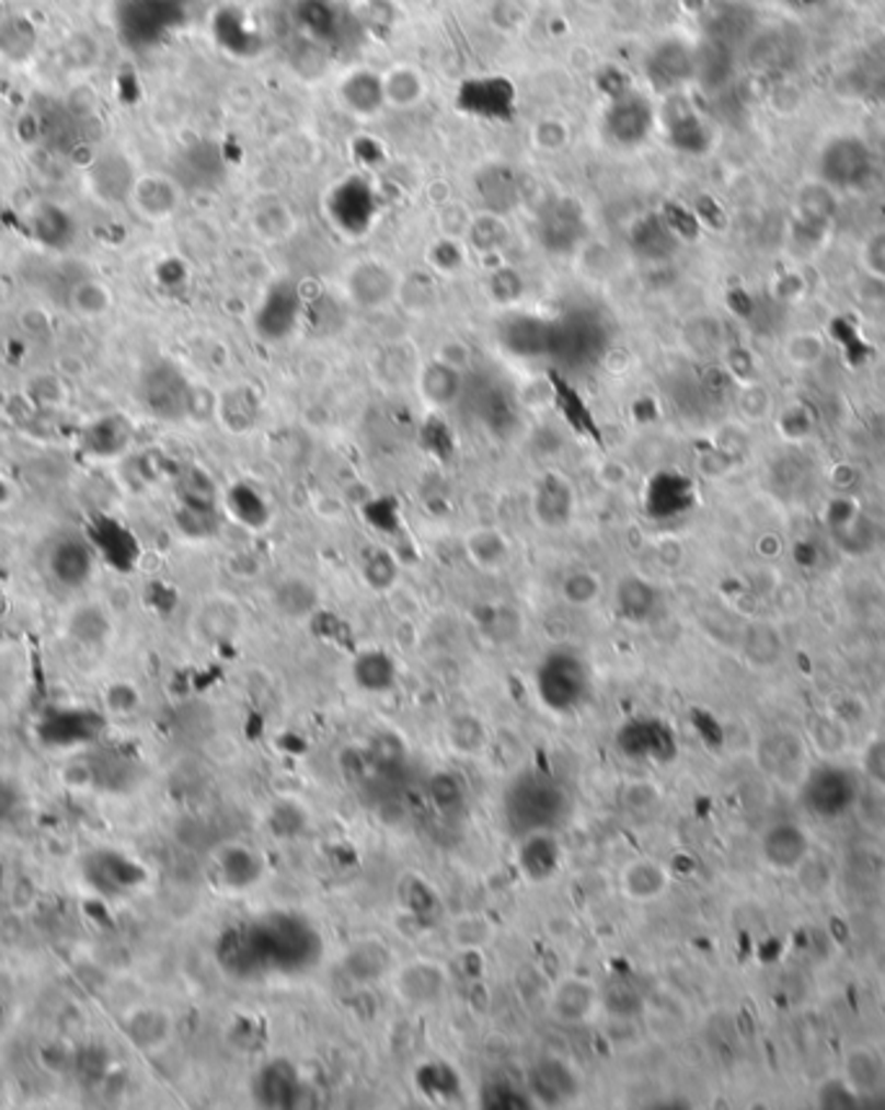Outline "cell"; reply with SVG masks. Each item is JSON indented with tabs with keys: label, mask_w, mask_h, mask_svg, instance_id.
I'll return each instance as SVG.
<instances>
[{
	"label": "cell",
	"mask_w": 885,
	"mask_h": 1110,
	"mask_svg": "<svg viewBox=\"0 0 885 1110\" xmlns=\"http://www.w3.org/2000/svg\"><path fill=\"white\" fill-rule=\"evenodd\" d=\"M195 394V383L187 379V373L176 362H151L140 373L138 402L146 409V415L159 419V423H184L192 415Z\"/></svg>",
	"instance_id": "6da1fadb"
},
{
	"label": "cell",
	"mask_w": 885,
	"mask_h": 1110,
	"mask_svg": "<svg viewBox=\"0 0 885 1110\" xmlns=\"http://www.w3.org/2000/svg\"><path fill=\"white\" fill-rule=\"evenodd\" d=\"M873 151L860 135H834L818 153V182L831 192H858L873 176Z\"/></svg>",
	"instance_id": "7a4b0ae2"
},
{
	"label": "cell",
	"mask_w": 885,
	"mask_h": 1110,
	"mask_svg": "<svg viewBox=\"0 0 885 1110\" xmlns=\"http://www.w3.org/2000/svg\"><path fill=\"white\" fill-rule=\"evenodd\" d=\"M404 277L396 273L389 262L366 256L353 262L345 273V296L347 301L360 311H381L391 305L402 293Z\"/></svg>",
	"instance_id": "3957f363"
},
{
	"label": "cell",
	"mask_w": 885,
	"mask_h": 1110,
	"mask_svg": "<svg viewBox=\"0 0 885 1110\" xmlns=\"http://www.w3.org/2000/svg\"><path fill=\"white\" fill-rule=\"evenodd\" d=\"M588 668L573 652H552L537 673L541 702L556 712H567L581 704L588 692Z\"/></svg>",
	"instance_id": "277c9868"
},
{
	"label": "cell",
	"mask_w": 885,
	"mask_h": 1110,
	"mask_svg": "<svg viewBox=\"0 0 885 1110\" xmlns=\"http://www.w3.org/2000/svg\"><path fill=\"white\" fill-rule=\"evenodd\" d=\"M96 565L94 544L76 533L57 536L47 552V573L57 586L78 590L91 580Z\"/></svg>",
	"instance_id": "5b68a950"
},
{
	"label": "cell",
	"mask_w": 885,
	"mask_h": 1110,
	"mask_svg": "<svg viewBox=\"0 0 885 1110\" xmlns=\"http://www.w3.org/2000/svg\"><path fill=\"white\" fill-rule=\"evenodd\" d=\"M135 182H138V171H135L133 161L119 151L99 153L85 169L89 192L104 205L130 203Z\"/></svg>",
	"instance_id": "8992f818"
},
{
	"label": "cell",
	"mask_w": 885,
	"mask_h": 1110,
	"mask_svg": "<svg viewBox=\"0 0 885 1110\" xmlns=\"http://www.w3.org/2000/svg\"><path fill=\"white\" fill-rule=\"evenodd\" d=\"M182 199L184 187L174 174L151 171V174H138V182H135L127 205H133V210L142 220H148V223H163V220L174 218L180 212Z\"/></svg>",
	"instance_id": "52a82bcc"
},
{
	"label": "cell",
	"mask_w": 885,
	"mask_h": 1110,
	"mask_svg": "<svg viewBox=\"0 0 885 1110\" xmlns=\"http://www.w3.org/2000/svg\"><path fill=\"white\" fill-rule=\"evenodd\" d=\"M531 516L541 529L562 531L575 518L573 484L560 474H544L531 487Z\"/></svg>",
	"instance_id": "ba28073f"
},
{
	"label": "cell",
	"mask_w": 885,
	"mask_h": 1110,
	"mask_svg": "<svg viewBox=\"0 0 885 1110\" xmlns=\"http://www.w3.org/2000/svg\"><path fill=\"white\" fill-rule=\"evenodd\" d=\"M83 878L99 893L117 895L138 886V880H142V870L119 852L96 849L83 859Z\"/></svg>",
	"instance_id": "9c48e42d"
},
{
	"label": "cell",
	"mask_w": 885,
	"mask_h": 1110,
	"mask_svg": "<svg viewBox=\"0 0 885 1110\" xmlns=\"http://www.w3.org/2000/svg\"><path fill=\"white\" fill-rule=\"evenodd\" d=\"M417 396L430 409H448L463 394V370L435 355L417 370Z\"/></svg>",
	"instance_id": "30bf717a"
},
{
	"label": "cell",
	"mask_w": 885,
	"mask_h": 1110,
	"mask_svg": "<svg viewBox=\"0 0 885 1110\" xmlns=\"http://www.w3.org/2000/svg\"><path fill=\"white\" fill-rule=\"evenodd\" d=\"M298 319H301V298H298L296 288L290 285H277L264 298L260 311H256L254 326L260 332L262 339H285L288 334L296 329Z\"/></svg>",
	"instance_id": "8fae6325"
},
{
	"label": "cell",
	"mask_w": 885,
	"mask_h": 1110,
	"mask_svg": "<svg viewBox=\"0 0 885 1110\" xmlns=\"http://www.w3.org/2000/svg\"><path fill=\"white\" fill-rule=\"evenodd\" d=\"M133 443V425L123 415H104L89 423L78 436V446L94 459H117Z\"/></svg>",
	"instance_id": "7c38bea8"
},
{
	"label": "cell",
	"mask_w": 885,
	"mask_h": 1110,
	"mask_svg": "<svg viewBox=\"0 0 885 1110\" xmlns=\"http://www.w3.org/2000/svg\"><path fill=\"white\" fill-rule=\"evenodd\" d=\"M104 730V717L94 709H62L42 722V738L53 745L91 743Z\"/></svg>",
	"instance_id": "4fadbf2b"
},
{
	"label": "cell",
	"mask_w": 885,
	"mask_h": 1110,
	"mask_svg": "<svg viewBox=\"0 0 885 1110\" xmlns=\"http://www.w3.org/2000/svg\"><path fill=\"white\" fill-rule=\"evenodd\" d=\"M763 857L777 870H797L808 859L811 842L795 823H777L763 834Z\"/></svg>",
	"instance_id": "5bb4252c"
},
{
	"label": "cell",
	"mask_w": 885,
	"mask_h": 1110,
	"mask_svg": "<svg viewBox=\"0 0 885 1110\" xmlns=\"http://www.w3.org/2000/svg\"><path fill=\"white\" fill-rule=\"evenodd\" d=\"M249 223H252V231L256 239H262L264 244H285L296 236L298 231V218L288 203H283L280 197H264L252 208V216H249Z\"/></svg>",
	"instance_id": "9a60e30c"
},
{
	"label": "cell",
	"mask_w": 885,
	"mask_h": 1110,
	"mask_svg": "<svg viewBox=\"0 0 885 1110\" xmlns=\"http://www.w3.org/2000/svg\"><path fill=\"white\" fill-rule=\"evenodd\" d=\"M606 130L619 146H640L653 130V112L642 99L624 96L622 102L613 104L611 114H606Z\"/></svg>",
	"instance_id": "2e32d148"
},
{
	"label": "cell",
	"mask_w": 885,
	"mask_h": 1110,
	"mask_svg": "<svg viewBox=\"0 0 885 1110\" xmlns=\"http://www.w3.org/2000/svg\"><path fill=\"white\" fill-rule=\"evenodd\" d=\"M463 550L471 565L480 567L482 573H499L513 557L510 539L495 525H476L463 539Z\"/></svg>",
	"instance_id": "e0dca14e"
},
{
	"label": "cell",
	"mask_w": 885,
	"mask_h": 1110,
	"mask_svg": "<svg viewBox=\"0 0 885 1110\" xmlns=\"http://www.w3.org/2000/svg\"><path fill=\"white\" fill-rule=\"evenodd\" d=\"M383 102L391 109H415L427 96V78L415 66L399 62L387 73H381Z\"/></svg>",
	"instance_id": "ac0fdd59"
},
{
	"label": "cell",
	"mask_w": 885,
	"mask_h": 1110,
	"mask_svg": "<svg viewBox=\"0 0 885 1110\" xmlns=\"http://www.w3.org/2000/svg\"><path fill=\"white\" fill-rule=\"evenodd\" d=\"M596 1007H598L596 986L588 984V981L577 979V976L560 981L552 994V1009H554L556 1020H565V1022L590 1020V1015L596 1013Z\"/></svg>",
	"instance_id": "d6986e66"
},
{
	"label": "cell",
	"mask_w": 885,
	"mask_h": 1110,
	"mask_svg": "<svg viewBox=\"0 0 885 1110\" xmlns=\"http://www.w3.org/2000/svg\"><path fill=\"white\" fill-rule=\"evenodd\" d=\"M337 99L342 102V109H347L355 117H373L387 106L383 102V83L381 73H353L342 81Z\"/></svg>",
	"instance_id": "ffe728a7"
},
{
	"label": "cell",
	"mask_w": 885,
	"mask_h": 1110,
	"mask_svg": "<svg viewBox=\"0 0 885 1110\" xmlns=\"http://www.w3.org/2000/svg\"><path fill=\"white\" fill-rule=\"evenodd\" d=\"M670 875L655 859H634L622 872V891L632 901H655L668 891Z\"/></svg>",
	"instance_id": "44dd1931"
},
{
	"label": "cell",
	"mask_w": 885,
	"mask_h": 1110,
	"mask_svg": "<svg viewBox=\"0 0 885 1110\" xmlns=\"http://www.w3.org/2000/svg\"><path fill=\"white\" fill-rule=\"evenodd\" d=\"M216 417L231 432H249L260 419V398L249 386H233L218 396Z\"/></svg>",
	"instance_id": "7402d4cb"
},
{
	"label": "cell",
	"mask_w": 885,
	"mask_h": 1110,
	"mask_svg": "<svg viewBox=\"0 0 885 1110\" xmlns=\"http://www.w3.org/2000/svg\"><path fill=\"white\" fill-rule=\"evenodd\" d=\"M844 1085L854 1095H873L885 1085V1064L875 1051L854 1049L844 1062Z\"/></svg>",
	"instance_id": "603a6c76"
},
{
	"label": "cell",
	"mask_w": 885,
	"mask_h": 1110,
	"mask_svg": "<svg viewBox=\"0 0 885 1110\" xmlns=\"http://www.w3.org/2000/svg\"><path fill=\"white\" fill-rule=\"evenodd\" d=\"M73 220L57 205H39L32 216V233L39 244L49 248H66L73 241Z\"/></svg>",
	"instance_id": "cb8c5ba5"
},
{
	"label": "cell",
	"mask_w": 885,
	"mask_h": 1110,
	"mask_svg": "<svg viewBox=\"0 0 885 1110\" xmlns=\"http://www.w3.org/2000/svg\"><path fill=\"white\" fill-rule=\"evenodd\" d=\"M353 673L358 686L366 689V692H387V689L394 686L396 679L394 660L381 650H368L358 655Z\"/></svg>",
	"instance_id": "d4e9b609"
},
{
	"label": "cell",
	"mask_w": 885,
	"mask_h": 1110,
	"mask_svg": "<svg viewBox=\"0 0 885 1110\" xmlns=\"http://www.w3.org/2000/svg\"><path fill=\"white\" fill-rule=\"evenodd\" d=\"M508 226L499 218V212H482V216H474L469 223L467 236H463V244L476 248L480 254H495L508 244Z\"/></svg>",
	"instance_id": "484cf974"
},
{
	"label": "cell",
	"mask_w": 885,
	"mask_h": 1110,
	"mask_svg": "<svg viewBox=\"0 0 885 1110\" xmlns=\"http://www.w3.org/2000/svg\"><path fill=\"white\" fill-rule=\"evenodd\" d=\"M655 601H658V593L647 580L624 578L617 586V606L630 622H645L653 614Z\"/></svg>",
	"instance_id": "4316f807"
},
{
	"label": "cell",
	"mask_w": 885,
	"mask_h": 1110,
	"mask_svg": "<svg viewBox=\"0 0 885 1110\" xmlns=\"http://www.w3.org/2000/svg\"><path fill=\"white\" fill-rule=\"evenodd\" d=\"M319 593L306 580H283L275 588V606L290 618H306L317 611Z\"/></svg>",
	"instance_id": "83f0119b"
},
{
	"label": "cell",
	"mask_w": 885,
	"mask_h": 1110,
	"mask_svg": "<svg viewBox=\"0 0 885 1110\" xmlns=\"http://www.w3.org/2000/svg\"><path fill=\"white\" fill-rule=\"evenodd\" d=\"M601 593H604L601 578H598L594 569H585V567L570 569V573L560 582V596L565 598L570 606H575V609L594 606L598 598H601Z\"/></svg>",
	"instance_id": "f1b7e54d"
},
{
	"label": "cell",
	"mask_w": 885,
	"mask_h": 1110,
	"mask_svg": "<svg viewBox=\"0 0 885 1110\" xmlns=\"http://www.w3.org/2000/svg\"><path fill=\"white\" fill-rule=\"evenodd\" d=\"M127 1036H130V1041L135 1045H140V1049H156V1045H161L169 1036L166 1015L156 1013V1009H140V1013L130 1015Z\"/></svg>",
	"instance_id": "f546056e"
},
{
	"label": "cell",
	"mask_w": 885,
	"mask_h": 1110,
	"mask_svg": "<svg viewBox=\"0 0 885 1110\" xmlns=\"http://www.w3.org/2000/svg\"><path fill=\"white\" fill-rule=\"evenodd\" d=\"M226 854L220 857V875H223L228 886L241 888L249 886L256 875V859L252 857V849H244V846H231V849H223Z\"/></svg>",
	"instance_id": "4dcf8cb0"
},
{
	"label": "cell",
	"mask_w": 885,
	"mask_h": 1110,
	"mask_svg": "<svg viewBox=\"0 0 885 1110\" xmlns=\"http://www.w3.org/2000/svg\"><path fill=\"white\" fill-rule=\"evenodd\" d=\"M112 296L106 290V285L99 280H81L76 282V288L70 290V305L73 311L81 313V316H99L110 309Z\"/></svg>",
	"instance_id": "1f68e13d"
},
{
	"label": "cell",
	"mask_w": 885,
	"mask_h": 1110,
	"mask_svg": "<svg viewBox=\"0 0 885 1110\" xmlns=\"http://www.w3.org/2000/svg\"><path fill=\"white\" fill-rule=\"evenodd\" d=\"M228 502H231L233 516H239V521L246 525H262L264 518H267V505L262 502V497L252 487H233Z\"/></svg>",
	"instance_id": "d6a6232c"
},
{
	"label": "cell",
	"mask_w": 885,
	"mask_h": 1110,
	"mask_svg": "<svg viewBox=\"0 0 885 1110\" xmlns=\"http://www.w3.org/2000/svg\"><path fill=\"white\" fill-rule=\"evenodd\" d=\"M860 262L870 277L885 282V228H877L862 241Z\"/></svg>",
	"instance_id": "836d02e7"
},
{
	"label": "cell",
	"mask_w": 885,
	"mask_h": 1110,
	"mask_svg": "<svg viewBox=\"0 0 885 1110\" xmlns=\"http://www.w3.org/2000/svg\"><path fill=\"white\" fill-rule=\"evenodd\" d=\"M533 142H537L539 151L560 153L562 148L570 146V127L560 119H541L533 127Z\"/></svg>",
	"instance_id": "e575fe53"
},
{
	"label": "cell",
	"mask_w": 885,
	"mask_h": 1110,
	"mask_svg": "<svg viewBox=\"0 0 885 1110\" xmlns=\"http://www.w3.org/2000/svg\"><path fill=\"white\" fill-rule=\"evenodd\" d=\"M366 578L373 588H387L391 586V582L396 580V567H394V559L389 557L387 552H376L373 557L368 559L366 565Z\"/></svg>",
	"instance_id": "d590c367"
},
{
	"label": "cell",
	"mask_w": 885,
	"mask_h": 1110,
	"mask_svg": "<svg viewBox=\"0 0 885 1110\" xmlns=\"http://www.w3.org/2000/svg\"><path fill=\"white\" fill-rule=\"evenodd\" d=\"M13 808H16V793L5 782H0V823L13 813Z\"/></svg>",
	"instance_id": "8d00e7d4"
}]
</instances>
